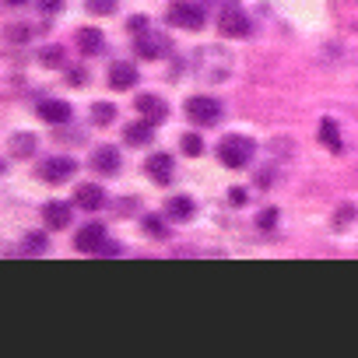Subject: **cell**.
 I'll return each mask as SVG.
<instances>
[{"label": "cell", "instance_id": "cell-30", "mask_svg": "<svg viewBox=\"0 0 358 358\" xmlns=\"http://www.w3.org/2000/svg\"><path fill=\"white\" fill-rule=\"evenodd\" d=\"M243 201H246V194H243V190L236 187V190H232V204H243Z\"/></svg>", "mask_w": 358, "mask_h": 358}, {"label": "cell", "instance_id": "cell-2", "mask_svg": "<svg viewBox=\"0 0 358 358\" xmlns=\"http://www.w3.org/2000/svg\"><path fill=\"white\" fill-rule=\"evenodd\" d=\"M218 158H222L229 169H243V165L253 162V141L243 137V134H229V137H222V144H218Z\"/></svg>", "mask_w": 358, "mask_h": 358}, {"label": "cell", "instance_id": "cell-14", "mask_svg": "<svg viewBox=\"0 0 358 358\" xmlns=\"http://www.w3.org/2000/svg\"><path fill=\"white\" fill-rule=\"evenodd\" d=\"M74 201H78V208H85V211H99L106 197H102V190H99V187H92V183H88V187H81V190L74 194Z\"/></svg>", "mask_w": 358, "mask_h": 358}, {"label": "cell", "instance_id": "cell-3", "mask_svg": "<svg viewBox=\"0 0 358 358\" xmlns=\"http://www.w3.org/2000/svg\"><path fill=\"white\" fill-rule=\"evenodd\" d=\"M187 116L197 123V127H215L222 120V102L218 99H208V95H197L187 102Z\"/></svg>", "mask_w": 358, "mask_h": 358}, {"label": "cell", "instance_id": "cell-28", "mask_svg": "<svg viewBox=\"0 0 358 358\" xmlns=\"http://www.w3.org/2000/svg\"><path fill=\"white\" fill-rule=\"evenodd\" d=\"M144 225H148V232H151V236H162V225H158V218H144Z\"/></svg>", "mask_w": 358, "mask_h": 358}, {"label": "cell", "instance_id": "cell-25", "mask_svg": "<svg viewBox=\"0 0 358 358\" xmlns=\"http://www.w3.org/2000/svg\"><path fill=\"white\" fill-rule=\"evenodd\" d=\"M183 151H187V155H201V151H204V141H201L197 134H187V137H183Z\"/></svg>", "mask_w": 358, "mask_h": 358}, {"label": "cell", "instance_id": "cell-4", "mask_svg": "<svg viewBox=\"0 0 358 358\" xmlns=\"http://www.w3.org/2000/svg\"><path fill=\"white\" fill-rule=\"evenodd\" d=\"M169 22L179 29H201L204 25V8L194 4V0H179V4L169 8Z\"/></svg>", "mask_w": 358, "mask_h": 358}, {"label": "cell", "instance_id": "cell-7", "mask_svg": "<svg viewBox=\"0 0 358 358\" xmlns=\"http://www.w3.org/2000/svg\"><path fill=\"white\" fill-rule=\"evenodd\" d=\"M109 239H106V229L102 225H85L81 232H78V250L81 253H102V246H106Z\"/></svg>", "mask_w": 358, "mask_h": 358}, {"label": "cell", "instance_id": "cell-11", "mask_svg": "<svg viewBox=\"0 0 358 358\" xmlns=\"http://www.w3.org/2000/svg\"><path fill=\"white\" fill-rule=\"evenodd\" d=\"M137 109H141V116H144L148 123H158V120L165 116V102H162L158 95H141V99H137Z\"/></svg>", "mask_w": 358, "mask_h": 358}, {"label": "cell", "instance_id": "cell-26", "mask_svg": "<svg viewBox=\"0 0 358 358\" xmlns=\"http://www.w3.org/2000/svg\"><path fill=\"white\" fill-rule=\"evenodd\" d=\"M43 246H46V239H43L39 232H32V236L25 239V250H29V253H43Z\"/></svg>", "mask_w": 358, "mask_h": 358}, {"label": "cell", "instance_id": "cell-21", "mask_svg": "<svg viewBox=\"0 0 358 358\" xmlns=\"http://www.w3.org/2000/svg\"><path fill=\"white\" fill-rule=\"evenodd\" d=\"M92 120H95V123H113V120H116V109H113L109 102H95Z\"/></svg>", "mask_w": 358, "mask_h": 358}, {"label": "cell", "instance_id": "cell-15", "mask_svg": "<svg viewBox=\"0 0 358 358\" xmlns=\"http://www.w3.org/2000/svg\"><path fill=\"white\" fill-rule=\"evenodd\" d=\"M92 162H95L99 172H116V169H120V151H116V148H99V151L92 155Z\"/></svg>", "mask_w": 358, "mask_h": 358}, {"label": "cell", "instance_id": "cell-27", "mask_svg": "<svg viewBox=\"0 0 358 358\" xmlns=\"http://www.w3.org/2000/svg\"><path fill=\"white\" fill-rule=\"evenodd\" d=\"M60 8H64V0H39V11L43 15H57Z\"/></svg>", "mask_w": 358, "mask_h": 358}, {"label": "cell", "instance_id": "cell-10", "mask_svg": "<svg viewBox=\"0 0 358 358\" xmlns=\"http://www.w3.org/2000/svg\"><path fill=\"white\" fill-rule=\"evenodd\" d=\"M134 78H137V71H134L130 64H113V67H109V85L120 88V92L134 88Z\"/></svg>", "mask_w": 358, "mask_h": 358}, {"label": "cell", "instance_id": "cell-12", "mask_svg": "<svg viewBox=\"0 0 358 358\" xmlns=\"http://www.w3.org/2000/svg\"><path fill=\"white\" fill-rule=\"evenodd\" d=\"M165 215L169 218H176V222H187V218H194V201L190 197H169V204H165Z\"/></svg>", "mask_w": 358, "mask_h": 358}, {"label": "cell", "instance_id": "cell-5", "mask_svg": "<svg viewBox=\"0 0 358 358\" xmlns=\"http://www.w3.org/2000/svg\"><path fill=\"white\" fill-rule=\"evenodd\" d=\"M218 25H222L225 36H246V32H250V18H246V11H243L239 4H225Z\"/></svg>", "mask_w": 358, "mask_h": 358}, {"label": "cell", "instance_id": "cell-17", "mask_svg": "<svg viewBox=\"0 0 358 358\" xmlns=\"http://www.w3.org/2000/svg\"><path fill=\"white\" fill-rule=\"evenodd\" d=\"M78 46H81V53H88V57L99 53V50H102V32H99V29H81V32H78Z\"/></svg>", "mask_w": 358, "mask_h": 358}, {"label": "cell", "instance_id": "cell-8", "mask_svg": "<svg viewBox=\"0 0 358 358\" xmlns=\"http://www.w3.org/2000/svg\"><path fill=\"white\" fill-rule=\"evenodd\" d=\"M144 172L155 179V183H169V179H172V158L169 155H151L148 162H144Z\"/></svg>", "mask_w": 358, "mask_h": 358}, {"label": "cell", "instance_id": "cell-31", "mask_svg": "<svg viewBox=\"0 0 358 358\" xmlns=\"http://www.w3.org/2000/svg\"><path fill=\"white\" fill-rule=\"evenodd\" d=\"M8 4H15V8H18V4H25V0H8Z\"/></svg>", "mask_w": 358, "mask_h": 358}, {"label": "cell", "instance_id": "cell-6", "mask_svg": "<svg viewBox=\"0 0 358 358\" xmlns=\"http://www.w3.org/2000/svg\"><path fill=\"white\" fill-rule=\"evenodd\" d=\"M39 176L46 179V183H64V179H71L74 176V162L71 158H46L43 165H39Z\"/></svg>", "mask_w": 358, "mask_h": 358}, {"label": "cell", "instance_id": "cell-29", "mask_svg": "<svg viewBox=\"0 0 358 358\" xmlns=\"http://www.w3.org/2000/svg\"><path fill=\"white\" fill-rule=\"evenodd\" d=\"M130 32H148V25H144V18H130Z\"/></svg>", "mask_w": 358, "mask_h": 358}, {"label": "cell", "instance_id": "cell-19", "mask_svg": "<svg viewBox=\"0 0 358 358\" xmlns=\"http://www.w3.org/2000/svg\"><path fill=\"white\" fill-rule=\"evenodd\" d=\"M11 151H15L18 158H29V155L36 151V137H32V134H15V137H11Z\"/></svg>", "mask_w": 358, "mask_h": 358}, {"label": "cell", "instance_id": "cell-24", "mask_svg": "<svg viewBox=\"0 0 358 358\" xmlns=\"http://www.w3.org/2000/svg\"><path fill=\"white\" fill-rule=\"evenodd\" d=\"M88 11L92 15H113L116 11V0H88Z\"/></svg>", "mask_w": 358, "mask_h": 358}, {"label": "cell", "instance_id": "cell-1", "mask_svg": "<svg viewBox=\"0 0 358 358\" xmlns=\"http://www.w3.org/2000/svg\"><path fill=\"white\" fill-rule=\"evenodd\" d=\"M194 74L204 85H222L232 78V53L222 46H201L194 53Z\"/></svg>", "mask_w": 358, "mask_h": 358}, {"label": "cell", "instance_id": "cell-9", "mask_svg": "<svg viewBox=\"0 0 358 358\" xmlns=\"http://www.w3.org/2000/svg\"><path fill=\"white\" fill-rule=\"evenodd\" d=\"M39 116H43L46 123H67V120H71V106L60 102V99H46V102L39 106Z\"/></svg>", "mask_w": 358, "mask_h": 358}, {"label": "cell", "instance_id": "cell-13", "mask_svg": "<svg viewBox=\"0 0 358 358\" xmlns=\"http://www.w3.org/2000/svg\"><path fill=\"white\" fill-rule=\"evenodd\" d=\"M43 218L50 229H67L71 225V208L67 204H46L43 208Z\"/></svg>", "mask_w": 358, "mask_h": 358}, {"label": "cell", "instance_id": "cell-23", "mask_svg": "<svg viewBox=\"0 0 358 358\" xmlns=\"http://www.w3.org/2000/svg\"><path fill=\"white\" fill-rule=\"evenodd\" d=\"M43 64H46V67H60V64H64V50H60V46H46V50H43Z\"/></svg>", "mask_w": 358, "mask_h": 358}, {"label": "cell", "instance_id": "cell-18", "mask_svg": "<svg viewBox=\"0 0 358 358\" xmlns=\"http://www.w3.org/2000/svg\"><path fill=\"white\" fill-rule=\"evenodd\" d=\"M320 141H323L330 151H341V130H337L334 120H323V123H320Z\"/></svg>", "mask_w": 358, "mask_h": 358}, {"label": "cell", "instance_id": "cell-16", "mask_svg": "<svg viewBox=\"0 0 358 358\" xmlns=\"http://www.w3.org/2000/svg\"><path fill=\"white\" fill-rule=\"evenodd\" d=\"M162 50H165V39H162V36H148V32H141V43H137V53H141V57L155 60V57H162Z\"/></svg>", "mask_w": 358, "mask_h": 358}, {"label": "cell", "instance_id": "cell-22", "mask_svg": "<svg viewBox=\"0 0 358 358\" xmlns=\"http://www.w3.org/2000/svg\"><path fill=\"white\" fill-rule=\"evenodd\" d=\"M32 36H36V29H29V25H11L8 29V39L11 43H29Z\"/></svg>", "mask_w": 358, "mask_h": 358}, {"label": "cell", "instance_id": "cell-20", "mask_svg": "<svg viewBox=\"0 0 358 358\" xmlns=\"http://www.w3.org/2000/svg\"><path fill=\"white\" fill-rule=\"evenodd\" d=\"M127 141H130V144H148V141H151V123H134V127H127Z\"/></svg>", "mask_w": 358, "mask_h": 358}]
</instances>
